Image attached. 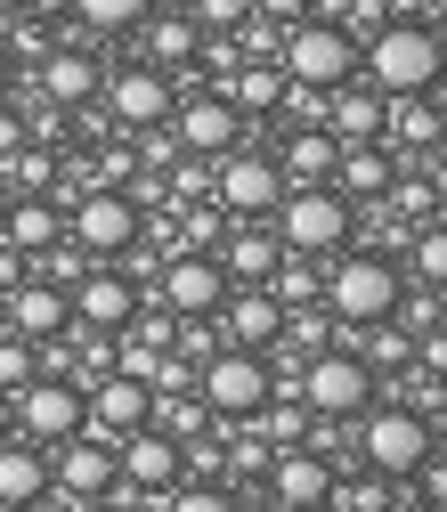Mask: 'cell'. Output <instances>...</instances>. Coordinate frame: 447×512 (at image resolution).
Wrapping results in <instances>:
<instances>
[{"instance_id":"obj_1","label":"cell","mask_w":447,"mask_h":512,"mask_svg":"<svg viewBox=\"0 0 447 512\" xmlns=\"http://www.w3.org/2000/svg\"><path fill=\"white\" fill-rule=\"evenodd\" d=\"M358 57H366V82H374L382 98H399V90H431V82L447 74V41H439L431 25H415V17L382 25Z\"/></svg>"},{"instance_id":"obj_2","label":"cell","mask_w":447,"mask_h":512,"mask_svg":"<svg viewBox=\"0 0 447 512\" xmlns=\"http://www.w3.org/2000/svg\"><path fill=\"white\" fill-rule=\"evenodd\" d=\"M350 228H358V212H350V196L334 179H309V187H285L277 196V236H285V252H342L350 244Z\"/></svg>"},{"instance_id":"obj_3","label":"cell","mask_w":447,"mask_h":512,"mask_svg":"<svg viewBox=\"0 0 447 512\" xmlns=\"http://www.w3.org/2000/svg\"><path fill=\"white\" fill-rule=\"evenodd\" d=\"M277 66H285V82H309V90H334V82H350V74H358V41H350L342 25H317V17H293V25H285V41H277Z\"/></svg>"},{"instance_id":"obj_4","label":"cell","mask_w":447,"mask_h":512,"mask_svg":"<svg viewBox=\"0 0 447 512\" xmlns=\"http://www.w3.org/2000/svg\"><path fill=\"white\" fill-rule=\"evenodd\" d=\"M391 301H399V269L382 261V252H342V261L326 269L334 326H374V317H391Z\"/></svg>"},{"instance_id":"obj_5","label":"cell","mask_w":447,"mask_h":512,"mask_svg":"<svg viewBox=\"0 0 447 512\" xmlns=\"http://www.w3.org/2000/svg\"><path fill=\"white\" fill-rule=\"evenodd\" d=\"M366 423H358V456H366V472H382V480H407L423 456H431V423L415 415V407H358Z\"/></svg>"},{"instance_id":"obj_6","label":"cell","mask_w":447,"mask_h":512,"mask_svg":"<svg viewBox=\"0 0 447 512\" xmlns=\"http://www.w3.org/2000/svg\"><path fill=\"white\" fill-rule=\"evenodd\" d=\"M301 399H309V415H334V423H350L366 399H374V366L358 358V350H309L301 358Z\"/></svg>"},{"instance_id":"obj_7","label":"cell","mask_w":447,"mask_h":512,"mask_svg":"<svg viewBox=\"0 0 447 512\" xmlns=\"http://www.w3.org/2000/svg\"><path fill=\"white\" fill-rule=\"evenodd\" d=\"M9 407H17V431L25 439H41V447H57V439H74L82 431V382H66V374H33L25 391H9Z\"/></svg>"},{"instance_id":"obj_8","label":"cell","mask_w":447,"mask_h":512,"mask_svg":"<svg viewBox=\"0 0 447 512\" xmlns=\"http://www.w3.org/2000/svg\"><path fill=\"white\" fill-rule=\"evenodd\" d=\"M212 196H220L236 220H261V212H277V196H285V171H277V155H236V147H228Z\"/></svg>"},{"instance_id":"obj_9","label":"cell","mask_w":447,"mask_h":512,"mask_svg":"<svg viewBox=\"0 0 447 512\" xmlns=\"http://www.w3.org/2000/svg\"><path fill=\"white\" fill-rule=\"evenodd\" d=\"M74 244L90 252V261H114V252H131V244H139V204H131V196H114V187L82 196V204H74Z\"/></svg>"},{"instance_id":"obj_10","label":"cell","mask_w":447,"mask_h":512,"mask_svg":"<svg viewBox=\"0 0 447 512\" xmlns=\"http://www.w3.org/2000/svg\"><path fill=\"white\" fill-rule=\"evenodd\" d=\"M212 317H220V342H236V350H269L285 334V301L269 285H228Z\"/></svg>"},{"instance_id":"obj_11","label":"cell","mask_w":447,"mask_h":512,"mask_svg":"<svg viewBox=\"0 0 447 512\" xmlns=\"http://www.w3.org/2000/svg\"><path fill=\"white\" fill-rule=\"evenodd\" d=\"M147 407H155V391L139 374H98V391H82V431H98V439H122V431H139L147 423Z\"/></svg>"},{"instance_id":"obj_12","label":"cell","mask_w":447,"mask_h":512,"mask_svg":"<svg viewBox=\"0 0 447 512\" xmlns=\"http://www.w3.org/2000/svg\"><path fill=\"white\" fill-rule=\"evenodd\" d=\"M9 326H17L25 342H57V334L74 326V293L49 285V277H17V285H9Z\"/></svg>"},{"instance_id":"obj_13","label":"cell","mask_w":447,"mask_h":512,"mask_svg":"<svg viewBox=\"0 0 447 512\" xmlns=\"http://www.w3.org/2000/svg\"><path fill=\"white\" fill-rule=\"evenodd\" d=\"M228 293V269L212 261V252H179V261L163 269V309L171 317H212Z\"/></svg>"},{"instance_id":"obj_14","label":"cell","mask_w":447,"mask_h":512,"mask_svg":"<svg viewBox=\"0 0 447 512\" xmlns=\"http://www.w3.org/2000/svg\"><path fill=\"white\" fill-rule=\"evenodd\" d=\"M163 122H171V139H179L187 155H228L236 131H244V114H236L228 98H179V114H163Z\"/></svg>"},{"instance_id":"obj_15","label":"cell","mask_w":447,"mask_h":512,"mask_svg":"<svg viewBox=\"0 0 447 512\" xmlns=\"http://www.w3.org/2000/svg\"><path fill=\"white\" fill-rule=\"evenodd\" d=\"M98 90H106V106H114V122H122V131H155V122L171 114V82H163L155 66H131V74H106Z\"/></svg>"},{"instance_id":"obj_16","label":"cell","mask_w":447,"mask_h":512,"mask_svg":"<svg viewBox=\"0 0 447 512\" xmlns=\"http://www.w3.org/2000/svg\"><path fill=\"white\" fill-rule=\"evenodd\" d=\"M326 488H334V464L326 456H317V447H277V456H269V496L277 504H326Z\"/></svg>"},{"instance_id":"obj_17","label":"cell","mask_w":447,"mask_h":512,"mask_svg":"<svg viewBox=\"0 0 447 512\" xmlns=\"http://www.w3.org/2000/svg\"><path fill=\"white\" fill-rule=\"evenodd\" d=\"M139 317V293L122 285V277H74V326H90V334H122Z\"/></svg>"},{"instance_id":"obj_18","label":"cell","mask_w":447,"mask_h":512,"mask_svg":"<svg viewBox=\"0 0 447 512\" xmlns=\"http://www.w3.org/2000/svg\"><path fill=\"white\" fill-rule=\"evenodd\" d=\"M49 496V447L41 439H0V504H41Z\"/></svg>"},{"instance_id":"obj_19","label":"cell","mask_w":447,"mask_h":512,"mask_svg":"<svg viewBox=\"0 0 447 512\" xmlns=\"http://www.w3.org/2000/svg\"><path fill=\"white\" fill-rule=\"evenodd\" d=\"M334 163H342V139L326 131V122H301V131L285 139V155H277L285 187H309V179H334Z\"/></svg>"},{"instance_id":"obj_20","label":"cell","mask_w":447,"mask_h":512,"mask_svg":"<svg viewBox=\"0 0 447 512\" xmlns=\"http://www.w3.org/2000/svg\"><path fill=\"white\" fill-rule=\"evenodd\" d=\"M382 106H391V98H382L374 82L366 90H350V82H334L326 90V131L350 147V139H382Z\"/></svg>"},{"instance_id":"obj_21","label":"cell","mask_w":447,"mask_h":512,"mask_svg":"<svg viewBox=\"0 0 447 512\" xmlns=\"http://www.w3.org/2000/svg\"><path fill=\"white\" fill-rule=\"evenodd\" d=\"M98 57H82V49H49L41 57V98L49 106H82V98H98Z\"/></svg>"},{"instance_id":"obj_22","label":"cell","mask_w":447,"mask_h":512,"mask_svg":"<svg viewBox=\"0 0 447 512\" xmlns=\"http://www.w3.org/2000/svg\"><path fill=\"white\" fill-rule=\"evenodd\" d=\"M277 252H285V236H277V228H261V220H244V228L228 236V261H220V269H228L236 285H269V269H277Z\"/></svg>"},{"instance_id":"obj_23","label":"cell","mask_w":447,"mask_h":512,"mask_svg":"<svg viewBox=\"0 0 447 512\" xmlns=\"http://www.w3.org/2000/svg\"><path fill=\"white\" fill-rule=\"evenodd\" d=\"M391 179H399V163L382 155L374 139H350L342 163H334V187H342V196H391Z\"/></svg>"},{"instance_id":"obj_24","label":"cell","mask_w":447,"mask_h":512,"mask_svg":"<svg viewBox=\"0 0 447 512\" xmlns=\"http://www.w3.org/2000/svg\"><path fill=\"white\" fill-rule=\"evenodd\" d=\"M358 334H366V350H358V358H366L374 374H382V366H391V374H407V366H415V334L399 326V317H374V326H358Z\"/></svg>"},{"instance_id":"obj_25","label":"cell","mask_w":447,"mask_h":512,"mask_svg":"<svg viewBox=\"0 0 447 512\" xmlns=\"http://www.w3.org/2000/svg\"><path fill=\"white\" fill-rule=\"evenodd\" d=\"M269 293H277L285 309L317 301V293H326V277H317V252H277V269H269Z\"/></svg>"},{"instance_id":"obj_26","label":"cell","mask_w":447,"mask_h":512,"mask_svg":"<svg viewBox=\"0 0 447 512\" xmlns=\"http://www.w3.org/2000/svg\"><path fill=\"white\" fill-rule=\"evenodd\" d=\"M0 236H9V244L25 252V261H33L41 244H57V204H41V196H25V204L9 212V228H0Z\"/></svg>"},{"instance_id":"obj_27","label":"cell","mask_w":447,"mask_h":512,"mask_svg":"<svg viewBox=\"0 0 447 512\" xmlns=\"http://www.w3.org/2000/svg\"><path fill=\"white\" fill-rule=\"evenodd\" d=\"M277 98H285V66H244V74H236V90H228V106H236V114H269Z\"/></svg>"},{"instance_id":"obj_28","label":"cell","mask_w":447,"mask_h":512,"mask_svg":"<svg viewBox=\"0 0 447 512\" xmlns=\"http://www.w3.org/2000/svg\"><path fill=\"white\" fill-rule=\"evenodd\" d=\"M147 57H155V66L196 57V17H155V25H147Z\"/></svg>"},{"instance_id":"obj_29","label":"cell","mask_w":447,"mask_h":512,"mask_svg":"<svg viewBox=\"0 0 447 512\" xmlns=\"http://www.w3.org/2000/svg\"><path fill=\"white\" fill-rule=\"evenodd\" d=\"M147 9L155 0H74V17L98 25V33H131V25H147Z\"/></svg>"},{"instance_id":"obj_30","label":"cell","mask_w":447,"mask_h":512,"mask_svg":"<svg viewBox=\"0 0 447 512\" xmlns=\"http://www.w3.org/2000/svg\"><path fill=\"white\" fill-rule=\"evenodd\" d=\"M326 504H350V512H391V504H399V480H382V472H374V480H334V488H326Z\"/></svg>"},{"instance_id":"obj_31","label":"cell","mask_w":447,"mask_h":512,"mask_svg":"<svg viewBox=\"0 0 447 512\" xmlns=\"http://www.w3.org/2000/svg\"><path fill=\"white\" fill-rule=\"evenodd\" d=\"M415 277H423V285H447V220H431V228L415 236Z\"/></svg>"},{"instance_id":"obj_32","label":"cell","mask_w":447,"mask_h":512,"mask_svg":"<svg viewBox=\"0 0 447 512\" xmlns=\"http://www.w3.org/2000/svg\"><path fill=\"white\" fill-rule=\"evenodd\" d=\"M25 382H33V350H25V334L9 326V334H0V391H25Z\"/></svg>"},{"instance_id":"obj_33","label":"cell","mask_w":447,"mask_h":512,"mask_svg":"<svg viewBox=\"0 0 447 512\" xmlns=\"http://www.w3.org/2000/svg\"><path fill=\"white\" fill-rule=\"evenodd\" d=\"M196 17H204V25H244L252 0H196Z\"/></svg>"},{"instance_id":"obj_34","label":"cell","mask_w":447,"mask_h":512,"mask_svg":"<svg viewBox=\"0 0 447 512\" xmlns=\"http://www.w3.org/2000/svg\"><path fill=\"white\" fill-rule=\"evenodd\" d=\"M252 17H269V25H293V17H309V0H252Z\"/></svg>"},{"instance_id":"obj_35","label":"cell","mask_w":447,"mask_h":512,"mask_svg":"<svg viewBox=\"0 0 447 512\" xmlns=\"http://www.w3.org/2000/svg\"><path fill=\"white\" fill-rule=\"evenodd\" d=\"M17 147H25V122H17L9 106H0V155H17Z\"/></svg>"},{"instance_id":"obj_36","label":"cell","mask_w":447,"mask_h":512,"mask_svg":"<svg viewBox=\"0 0 447 512\" xmlns=\"http://www.w3.org/2000/svg\"><path fill=\"white\" fill-rule=\"evenodd\" d=\"M17 431V407H9V391H0V439H9Z\"/></svg>"},{"instance_id":"obj_37","label":"cell","mask_w":447,"mask_h":512,"mask_svg":"<svg viewBox=\"0 0 447 512\" xmlns=\"http://www.w3.org/2000/svg\"><path fill=\"white\" fill-rule=\"evenodd\" d=\"M431 179H447V139H439V147H431Z\"/></svg>"},{"instance_id":"obj_38","label":"cell","mask_w":447,"mask_h":512,"mask_svg":"<svg viewBox=\"0 0 447 512\" xmlns=\"http://www.w3.org/2000/svg\"><path fill=\"white\" fill-rule=\"evenodd\" d=\"M17 9H25V0H0V33H9V17H17Z\"/></svg>"},{"instance_id":"obj_39","label":"cell","mask_w":447,"mask_h":512,"mask_svg":"<svg viewBox=\"0 0 447 512\" xmlns=\"http://www.w3.org/2000/svg\"><path fill=\"white\" fill-rule=\"evenodd\" d=\"M431 33H439V41H447V0H439V25H431Z\"/></svg>"},{"instance_id":"obj_40","label":"cell","mask_w":447,"mask_h":512,"mask_svg":"<svg viewBox=\"0 0 447 512\" xmlns=\"http://www.w3.org/2000/svg\"><path fill=\"white\" fill-rule=\"evenodd\" d=\"M0 90H9V49H0Z\"/></svg>"}]
</instances>
